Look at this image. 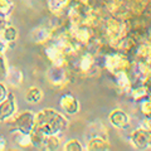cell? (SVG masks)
I'll use <instances>...</instances> for the list:
<instances>
[{
	"mask_svg": "<svg viewBox=\"0 0 151 151\" xmlns=\"http://www.w3.org/2000/svg\"><path fill=\"white\" fill-rule=\"evenodd\" d=\"M141 112L144 113V116L149 117L151 116V97L145 98L141 101Z\"/></svg>",
	"mask_w": 151,
	"mask_h": 151,
	"instance_id": "obj_14",
	"label": "cell"
},
{
	"mask_svg": "<svg viewBox=\"0 0 151 151\" xmlns=\"http://www.w3.org/2000/svg\"><path fill=\"white\" fill-rule=\"evenodd\" d=\"M10 9H12V4L9 0H0V15L5 17L10 12Z\"/></svg>",
	"mask_w": 151,
	"mask_h": 151,
	"instance_id": "obj_15",
	"label": "cell"
},
{
	"mask_svg": "<svg viewBox=\"0 0 151 151\" xmlns=\"http://www.w3.org/2000/svg\"><path fill=\"white\" fill-rule=\"evenodd\" d=\"M4 18H5V17H1V15H0V29H5V19H4Z\"/></svg>",
	"mask_w": 151,
	"mask_h": 151,
	"instance_id": "obj_18",
	"label": "cell"
},
{
	"mask_svg": "<svg viewBox=\"0 0 151 151\" xmlns=\"http://www.w3.org/2000/svg\"><path fill=\"white\" fill-rule=\"evenodd\" d=\"M25 100L27 102H29V103H37V102H39L42 100V92H40V89L39 88H37V87H32L28 89V92L25 94Z\"/></svg>",
	"mask_w": 151,
	"mask_h": 151,
	"instance_id": "obj_8",
	"label": "cell"
},
{
	"mask_svg": "<svg viewBox=\"0 0 151 151\" xmlns=\"http://www.w3.org/2000/svg\"><path fill=\"white\" fill-rule=\"evenodd\" d=\"M149 146L151 147V134H150V141H149Z\"/></svg>",
	"mask_w": 151,
	"mask_h": 151,
	"instance_id": "obj_21",
	"label": "cell"
},
{
	"mask_svg": "<svg viewBox=\"0 0 151 151\" xmlns=\"http://www.w3.org/2000/svg\"><path fill=\"white\" fill-rule=\"evenodd\" d=\"M17 35H18V32L14 27H6L5 29L3 30V38L5 39L6 42H13L17 39Z\"/></svg>",
	"mask_w": 151,
	"mask_h": 151,
	"instance_id": "obj_11",
	"label": "cell"
},
{
	"mask_svg": "<svg viewBox=\"0 0 151 151\" xmlns=\"http://www.w3.org/2000/svg\"><path fill=\"white\" fill-rule=\"evenodd\" d=\"M132 96H134L135 100L137 101H142L145 98H147L149 92H147V87L146 86H137L136 88L132 89Z\"/></svg>",
	"mask_w": 151,
	"mask_h": 151,
	"instance_id": "obj_9",
	"label": "cell"
},
{
	"mask_svg": "<svg viewBox=\"0 0 151 151\" xmlns=\"http://www.w3.org/2000/svg\"><path fill=\"white\" fill-rule=\"evenodd\" d=\"M64 150H67V151H82L83 147H82V145L79 144V141L70 140L64 145Z\"/></svg>",
	"mask_w": 151,
	"mask_h": 151,
	"instance_id": "obj_13",
	"label": "cell"
},
{
	"mask_svg": "<svg viewBox=\"0 0 151 151\" xmlns=\"http://www.w3.org/2000/svg\"><path fill=\"white\" fill-rule=\"evenodd\" d=\"M8 78V69H6V62L4 58V54L0 55V82L5 81Z\"/></svg>",
	"mask_w": 151,
	"mask_h": 151,
	"instance_id": "obj_12",
	"label": "cell"
},
{
	"mask_svg": "<svg viewBox=\"0 0 151 151\" xmlns=\"http://www.w3.org/2000/svg\"><path fill=\"white\" fill-rule=\"evenodd\" d=\"M5 147H6V140L0 137V150H4Z\"/></svg>",
	"mask_w": 151,
	"mask_h": 151,
	"instance_id": "obj_19",
	"label": "cell"
},
{
	"mask_svg": "<svg viewBox=\"0 0 151 151\" xmlns=\"http://www.w3.org/2000/svg\"><path fill=\"white\" fill-rule=\"evenodd\" d=\"M150 134L151 131H149L145 127H139L136 129L134 132L131 134V142L135 146L136 149L144 150L149 146V141H150Z\"/></svg>",
	"mask_w": 151,
	"mask_h": 151,
	"instance_id": "obj_3",
	"label": "cell"
},
{
	"mask_svg": "<svg viewBox=\"0 0 151 151\" xmlns=\"http://www.w3.org/2000/svg\"><path fill=\"white\" fill-rule=\"evenodd\" d=\"M4 50H5V44H4L3 42L0 40V55L4 54Z\"/></svg>",
	"mask_w": 151,
	"mask_h": 151,
	"instance_id": "obj_20",
	"label": "cell"
},
{
	"mask_svg": "<svg viewBox=\"0 0 151 151\" xmlns=\"http://www.w3.org/2000/svg\"><path fill=\"white\" fill-rule=\"evenodd\" d=\"M60 106L69 115H73L78 111V101L72 94H64V96L60 97Z\"/></svg>",
	"mask_w": 151,
	"mask_h": 151,
	"instance_id": "obj_6",
	"label": "cell"
},
{
	"mask_svg": "<svg viewBox=\"0 0 151 151\" xmlns=\"http://www.w3.org/2000/svg\"><path fill=\"white\" fill-rule=\"evenodd\" d=\"M14 112H15V98L12 93H9L5 100L0 102V121H5L12 117Z\"/></svg>",
	"mask_w": 151,
	"mask_h": 151,
	"instance_id": "obj_4",
	"label": "cell"
},
{
	"mask_svg": "<svg viewBox=\"0 0 151 151\" xmlns=\"http://www.w3.org/2000/svg\"><path fill=\"white\" fill-rule=\"evenodd\" d=\"M68 125V121L59 112L52 108L40 111L35 116V127L42 131L44 135H57L58 132L64 130Z\"/></svg>",
	"mask_w": 151,
	"mask_h": 151,
	"instance_id": "obj_1",
	"label": "cell"
},
{
	"mask_svg": "<svg viewBox=\"0 0 151 151\" xmlns=\"http://www.w3.org/2000/svg\"><path fill=\"white\" fill-rule=\"evenodd\" d=\"M108 149H110V144H108L103 137H101V136H94V137H92L87 144V150H91V151L108 150Z\"/></svg>",
	"mask_w": 151,
	"mask_h": 151,
	"instance_id": "obj_7",
	"label": "cell"
},
{
	"mask_svg": "<svg viewBox=\"0 0 151 151\" xmlns=\"http://www.w3.org/2000/svg\"><path fill=\"white\" fill-rule=\"evenodd\" d=\"M6 97H8V91H6L5 86H4V84L0 82V102L4 101Z\"/></svg>",
	"mask_w": 151,
	"mask_h": 151,
	"instance_id": "obj_17",
	"label": "cell"
},
{
	"mask_svg": "<svg viewBox=\"0 0 151 151\" xmlns=\"http://www.w3.org/2000/svg\"><path fill=\"white\" fill-rule=\"evenodd\" d=\"M65 1L67 0H49V4L52 9H59L62 5H64Z\"/></svg>",
	"mask_w": 151,
	"mask_h": 151,
	"instance_id": "obj_16",
	"label": "cell"
},
{
	"mask_svg": "<svg viewBox=\"0 0 151 151\" xmlns=\"http://www.w3.org/2000/svg\"><path fill=\"white\" fill-rule=\"evenodd\" d=\"M14 125H15V130H18L20 134L30 135V132L35 127V115L30 111L22 112L14 121Z\"/></svg>",
	"mask_w": 151,
	"mask_h": 151,
	"instance_id": "obj_2",
	"label": "cell"
},
{
	"mask_svg": "<svg viewBox=\"0 0 151 151\" xmlns=\"http://www.w3.org/2000/svg\"><path fill=\"white\" fill-rule=\"evenodd\" d=\"M110 122L112 126H115L116 129H121V130H125L129 127V115L122 111V110H115L111 112L110 115Z\"/></svg>",
	"mask_w": 151,
	"mask_h": 151,
	"instance_id": "obj_5",
	"label": "cell"
},
{
	"mask_svg": "<svg viewBox=\"0 0 151 151\" xmlns=\"http://www.w3.org/2000/svg\"><path fill=\"white\" fill-rule=\"evenodd\" d=\"M58 145H59V140H58V137H57L55 135L47 136L44 149H47V150H57L58 149Z\"/></svg>",
	"mask_w": 151,
	"mask_h": 151,
	"instance_id": "obj_10",
	"label": "cell"
}]
</instances>
